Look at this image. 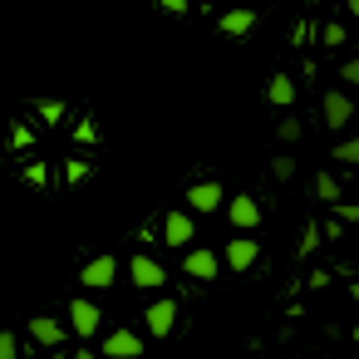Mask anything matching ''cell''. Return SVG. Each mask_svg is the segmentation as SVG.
Instances as JSON below:
<instances>
[{
    "label": "cell",
    "instance_id": "6da1fadb",
    "mask_svg": "<svg viewBox=\"0 0 359 359\" xmlns=\"http://www.w3.org/2000/svg\"><path fill=\"white\" fill-rule=\"evenodd\" d=\"M320 114H325V128H349V118H354V104H349V94L344 89H325V99H320Z\"/></svg>",
    "mask_w": 359,
    "mask_h": 359
},
{
    "label": "cell",
    "instance_id": "7a4b0ae2",
    "mask_svg": "<svg viewBox=\"0 0 359 359\" xmlns=\"http://www.w3.org/2000/svg\"><path fill=\"white\" fill-rule=\"evenodd\" d=\"M163 241L177 246V251H187V246L197 241V231H192V212H168V217H163Z\"/></svg>",
    "mask_w": 359,
    "mask_h": 359
},
{
    "label": "cell",
    "instance_id": "3957f363",
    "mask_svg": "<svg viewBox=\"0 0 359 359\" xmlns=\"http://www.w3.org/2000/svg\"><path fill=\"white\" fill-rule=\"evenodd\" d=\"M182 271H187V276H197V280H217V271H222V256H217V251H207V246H187V256H182Z\"/></svg>",
    "mask_w": 359,
    "mask_h": 359
},
{
    "label": "cell",
    "instance_id": "277c9868",
    "mask_svg": "<svg viewBox=\"0 0 359 359\" xmlns=\"http://www.w3.org/2000/svg\"><path fill=\"white\" fill-rule=\"evenodd\" d=\"M114 276H118V261L104 251V256H94V261H84V271H79V280L89 285V290H109L114 285Z\"/></svg>",
    "mask_w": 359,
    "mask_h": 359
},
{
    "label": "cell",
    "instance_id": "5b68a950",
    "mask_svg": "<svg viewBox=\"0 0 359 359\" xmlns=\"http://www.w3.org/2000/svg\"><path fill=\"white\" fill-rule=\"evenodd\" d=\"M99 320H104V310H99L94 300H84V295H79V300L69 305V325H74V334H84V339H89V334H99Z\"/></svg>",
    "mask_w": 359,
    "mask_h": 359
},
{
    "label": "cell",
    "instance_id": "8992f818",
    "mask_svg": "<svg viewBox=\"0 0 359 359\" xmlns=\"http://www.w3.org/2000/svg\"><path fill=\"white\" fill-rule=\"evenodd\" d=\"M143 320H148L153 339H168V334H172V325H177V300H153Z\"/></svg>",
    "mask_w": 359,
    "mask_h": 359
},
{
    "label": "cell",
    "instance_id": "52a82bcc",
    "mask_svg": "<svg viewBox=\"0 0 359 359\" xmlns=\"http://www.w3.org/2000/svg\"><path fill=\"white\" fill-rule=\"evenodd\" d=\"M226 217H231L236 231H256V226H261V207H256V197H231V202H226Z\"/></svg>",
    "mask_w": 359,
    "mask_h": 359
},
{
    "label": "cell",
    "instance_id": "ba28073f",
    "mask_svg": "<svg viewBox=\"0 0 359 359\" xmlns=\"http://www.w3.org/2000/svg\"><path fill=\"white\" fill-rule=\"evenodd\" d=\"M128 276H133V285H143V290H158V285L168 280V271H163L153 256H133V261H128Z\"/></svg>",
    "mask_w": 359,
    "mask_h": 359
},
{
    "label": "cell",
    "instance_id": "9c48e42d",
    "mask_svg": "<svg viewBox=\"0 0 359 359\" xmlns=\"http://www.w3.org/2000/svg\"><path fill=\"white\" fill-rule=\"evenodd\" d=\"M256 256H261V241H226V251H222V261L231 266V271H251L256 266Z\"/></svg>",
    "mask_w": 359,
    "mask_h": 359
},
{
    "label": "cell",
    "instance_id": "30bf717a",
    "mask_svg": "<svg viewBox=\"0 0 359 359\" xmlns=\"http://www.w3.org/2000/svg\"><path fill=\"white\" fill-rule=\"evenodd\" d=\"M104 354H109V359H138V354H143V339H138L133 330H114V334L104 339Z\"/></svg>",
    "mask_w": 359,
    "mask_h": 359
},
{
    "label": "cell",
    "instance_id": "8fae6325",
    "mask_svg": "<svg viewBox=\"0 0 359 359\" xmlns=\"http://www.w3.org/2000/svg\"><path fill=\"white\" fill-rule=\"evenodd\" d=\"M217 30H222V35H251V30H256V11H251V6H231V11L217 20Z\"/></svg>",
    "mask_w": 359,
    "mask_h": 359
},
{
    "label": "cell",
    "instance_id": "7c38bea8",
    "mask_svg": "<svg viewBox=\"0 0 359 359\" xmlns=\"http://www.w3.org/2000/svg\"><path fill=\"white\" fill-rule=\"evenodd\" d=\"M187 202H192V212H217L222 207V182H197L187 192Z\"/></svg>",
    "mask_w": 359,
    "mask_h": 359
},
{
    "label": "cell",
    "instance_id": "4fadbf2b",
    "mask_svg": "<svg viewBox=\"0 0 359 359\" xmlns=\"http://www.w3.org/2000/svg\"><path fill=\"white\" fill-rule=\"evenodd\" d=\"M30 334H35L40 344H50V349H55V344H65V325H60V320H50V315H35V320H30Z\"/></svg>",
    "mask_w": 359,
    "mask_h": 359
},
{
    "label": "cell",
    "instance_id": "5bb4252c",
    "mask_svg": "<svg viewBox=\"0 0 359 359\" xmlns=\"http://www.w3.org/2000/svg\"><path fill=\"white\" fill-rule=\"evenodd\" d=\"M266 99H271V104H280V109H290V104H295V84H290L285 74H271V84H266Z\"/></svg>",
    "mask_w": 359,
    "mask_h": 359
},
{
    "label": "cell",
    "instance_id": "9a60e30c",
    "mask_svg": "<svg viewBox=\"0 0 359 359\" xmlns=\"http://www.w3.org/2000/svg\"><path fill=\"white\" fill-rule=\"evenodd\" d=\"M315 197L330 202V207H339V182H334V172H320V177H315Z\"/></svg>",
    "mask_w": 359,
    "mask_h": 359
},
{
    "label": "cell",
    "instance_id": "2e32d148",
    "mask_svg": "<svg viewBox=\"0 0 359 359\" xmlns=\"http://www.w3.org/2000/svg\"><path fill=\"white\" fill-rule=\"evenodd\" d=\"M276 138H280V143H300V138H305L300 118H280V123H276Z\"/></svg>",
    "mask_w": 359,
    "mask_h": 359
},
{
    "label": "cell",
    "instance_id": "e0dca14e",
    "mask_svg": "<svg viewBox=\"0 0 359 359\" xmlns=\"http://www.w3.org/2000/svg\"><path fill=\"white\" fill-rule=\"evenodd\" d=\"M334 163H359V138H344V143H334Z\"/></svg>",
    "mask_w": 359,
    "mask_h": 359
},
{
    "label": "cell",
    "instance_id": "ac0fdd59",
    "mask_svg": "<svg viewBox=\"0 0 359 359\" xmlns=\"http://www.w3.org/2000/svg\"><path fill=\"white\" fill-rule=\"evenodd\" d=\"M25 182H35V187H50V168H45V163H25Z\"/></svg>",
    "mask_w": 359,
    "mask_h": 359
},
{
    "label": "cell",
    "instance_id": "d6986e66",
    "mask_svg": "<svg viewBox=\"0 0 359 359\" xmlns=\"http://www.w3.org/2000/svg\"><path fill=\"white\" fill-rule=\"evenodd\" d=\"M89 172H94V168H89V163H79V158H69V163H65V182H84Z\"/></svg>",
    "mask_w": 359,
    "mask_h": 359
},
{
    "label": "cell",
    "instance_id": "ffe728a7",
    "mask_svg": "<svg viewBox=\"0 0 359 359\" xmlns=\"http://www.w3.org/2000/svg\"><path fill=\"white\" fill-rule=\"evenodd\" d=\"M0 359H20V339L11 330H0Z\"/></svg>",
    "mask_w": 359,
    "mask_h": 359
},
{
    "label": "cell",
    "instance_id": "44dd1931",
    "mask_svg": "<svg viewBox=\"0 0 359 359\" xmlns=\"http://www.w3.org/2000/svg\"><path fill=\"white\" fill-rule=\"evenodd\" d=\"M35 109H40V118H65V104L60 99H40Z\"/></svg>",
    "mask_w": 359,
    "mask_h": 359
},
{
    "label": "cell",
    "instance_id": "7402d4cb",
    "mask_svg": "<svg viewBox=\"0 0 359 359\" xmlns=\"http://www.w3.org/2000/svg\"><path fill=\"white\" fill-rule=\"evenodd\" d=\"M320 40H325V45H344V25H334V20H330V25L320 30Z\"/></svg>",
    "mask_w": 359,
    "mask_h": 359
},
{
    "label": "cell",
    "instance_id": "603a6c76",
    "mask_svg": "<svg viewBox=\"0 0 359 359\" xmlns=\"http://www.w3.org/2000/svg\"><path fill=\"white\" fill-rule=\"evenodd\" d=\"M271 172H276L280 182H285V177H295V158H276V163H271Z\"/></svg>",
    "mask_w": 359,
    "mask_h": 359
},
{
    "label": "cell",
    "instance_id": "cb8c5ba5",
    "mask_svg": "<svg viewBox=\"0 0 359 359\" xmlns=\"http://www.w3.org/2000/svg\"><path fill=\"white\" fill-rule=\"evenodd\" d=\"M315 246H320V226L310 222V226H305V236H300V251H315Z\"/></svg>",
    "mask_w": 359,
    "mask_h": 359
},
{
    "label": "cell",
    "instance_id": "d4e9b609",
    "mask_svg": "<svg viewBox=\"0 0 359 359\" xmlns=\"http://www.w3.org/2000/svg\"><path fill=\"white\" fill-rule=\"evenodd\" d=\"M334 217H339V222H359V202H339Z\"/></svg>",
    "mask_w": 359,
    "mask_h": 359
},
{
    "label": "cell",
    "instance_id": "484cf974",
    "mask_svg": "<svg viewBox=\"0 0 359 359\" xmlns=\"http://www.w3.org/2000/svg\"><path fill=\"white\" fill-rule=\"evenodd\" d=\"M158 6H163L168 15H187V11H192V0H158Z\"/></svg>",
    "mask_w": 359,
    "mask_h": 359
},
{
    "label": "cell",
    "instance_id": "4316f807",
    "mask_svg": "<svg viewBox=\"0 0 359 359\" xmlns=\"http://www.w3.org/2000/svg\"><path fill=\"white\" fill-rule=\"evenodd\" d=\"M344 84H359V60H349V65H344Z\"/></svg>",
    "mask_w": 359,
    "mask_h": 359
},
{
    "label": "cell",
    "instance_id": "83f0119b",
    "mask_svg": "<svg viewBox=\"0 0 359 359\" xmlns=\"http://www.w3.org/2000/svg\"><path fill=\"white\" fill-rule=\"evenodd\" d=\"M74 359H94V354H89V349H79V354H74Z\"/></svg>",
    "mask_w": 359,
    "mask_h": 359
}]
</instances>
